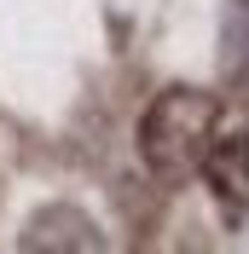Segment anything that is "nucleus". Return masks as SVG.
<instances>
[{
    "instance_id": "obj_1",
    "label": "nucleus",
    "mask_w": 249,
    "mask_h": 254,
    "mask_svg": "<svg viewBox=\"0 0 249 254\" xmlns=\"http://www.w3.org/2000/svg\"><path fill=\"white\" fill-rule=\"evenodd\" d=\"M226 104L209 87H162L139 116V162L162 185H186L215 144Z\"/></svg>"
},
{
    "instance_id": "obj_2",
    "label": "nucleus",
    "mask_w": 249,
    "mask_h": 254,
    "mask_svg": "<svg viewBox=\"0 0 249 254\" xmlns=\"http://www.w3.org/2000/svg\"><path fill=\"white\" fill-rule=\"evenodd\" d=\"M197 174L209 179V196L232 225L249 220V127H232V133L220 127Z\"/></svg>"
},
{
    "instance_id": "obj_3",
    "label": "nucleus",
    "mask_w": 249,
    "mask_h": 254,
    "mask_svg": "<svg viewBox=\"0 0 249 254\" xmlns=\"http://www.w3.org/2000/svg\"><path fill=\"white\" fill-rule=\"evenodd\" d=\"M23 249H99V231L81 208H41L23 231Z\"/></svg>"
}]
</instances>
